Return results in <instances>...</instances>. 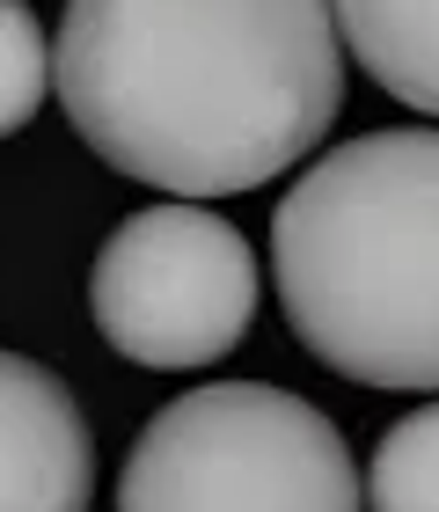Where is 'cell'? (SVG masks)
Masks as SVG:
<instances>
[{"mask_svg":"<svg viewBox=\"0 0 439 512\" xmlns=\"http://www.w3.org/2000/svg\"><path fill=\"white\" fill-rule=\"evenodd\" d=\"M293 337L366 388H439V125L344 139L271 220Z\"/></svg>","mask_w":439,"mask_h":512,"instance_id":"2","label":"cell"},{"mask_svg":"<svg viewBox=\"0 0 439 512\" xmlns=\"http://www.w3.org/2000/svg\"><path fill=\"white\" fill-rule=\"evenodd\" d=\"M337 30L403 110L439 118V0H337Z\"/></svg>","mask_w":439,"mask_h":512,"instance_id":"6","label":"cell"},{"mask_svg":"<svg viewBox=\"0 0 439 512\" xmlns=\"http://www.w3.org/2000/svg\"><path fill=\"white\" fill-rule=\"evenodd\" d=\"M52 88H59V59H52L44 22L22 0H0V139L30 125Z\"/></svg>","mask_w":439,"mask_h":512,"instance_id":"8","label":"cell"},{"mask_svg":"<svg viewBox=\"0 0 439 512\" xmlns=\"http://www.w3.org/2000/svg\"><path fill=\"white\" fill-rule=\"evenodd\" d=\"M366 512H439V403L381 432L366 461Z\"/></svg>","mask_w":439,"mask_h":512,"instance_id":"7","label":"cell"},{"mask_svg":"<svg viewBox=\"0 0 439 512\" xmlns=\"http://www.w3.org/2000/svg\"><path fill=\"white\" fill-rule=\"evenodd\" d=\"M88 315L132 366H213L257 315V256L205 205H147L110 227L88 271Z\"/></svg>","mask_w":439,"mask_h":512,"instance_id":"4","label":"cell"},{"mask_svg":"<svg viewBox=\"0 0 439 512\" xmlns=\"http://www.w3.org/2000/svg\"><path fill=\"white\" fill-rule=\"evenodd\" d=\"M96 439L52 366L0 352V512H88Z\"/></svg>","mask_w":439,"mask_h":512,"instance_id":"5","label":"cell"},{"mask_svg":"<svg viewBox=\"0 0 439 512\" xmlns=\"http://www.w3.org/2000/svg\"><path fill=\"white\" fill-rule=\"evenodd\" d=\"M59 103L110 169L169 198L257 191L337 125V0H66Z\"/></svg>","mask_w":439,"mask_h":512,"instance_id":"1","label":"cell"},{"mask_svg":"<svg viewBox=\"0 0 439 512\" xmlns=\"http://www.w3.org/2000/svg\"><path fill=\"white\" fill-rule=\"evenodd\" d=\"M359 469L315 403L271 381L176 395L132 439L118 512H359Z\"/></svg>","mask_w":439,"mask_h":512,"instance_id":"3","label":"cell"}]
</instances>
